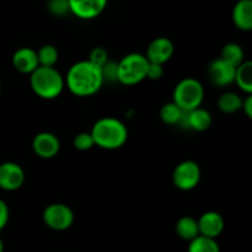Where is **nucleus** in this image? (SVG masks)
<instances>
[{"instance_id":"13","label":"nucleus","mask_w":252,"mask_h":252,"mask_svg":"<svg viewBox=\"0 0 252 252\" xmlns=\"http://www.w3.org/2000/svg\"><path fill=\"white\" fill-rule=\"evenodd\" d=\"M235 66L230 65L224 62L223 59L218 58L211 63L208 68L209 79L217 86H228L234 83L235 79Z\"/></svg>"},{"instance_id":"32","label":"nucleus","mask_w":252,"mask_h":252,"mask_svg":"<svg viewBox=\"0 0 252 252\" xmlns=\"http://www.w3.org/2000/svg\"><path fill=\"white\" fill-rule=\"evenodd\" d=\"M0 94H1V80H0Z\"/></svg>"},{"instance_id":"23","label":"nucleus","mask_w":252,"mask_h":252,"mask_svg":"<svg viewBox=\"0 0 252 252\" xmlns=\"http://www.w3.org/2000/svg\"><path fill=\"white\" fill-rule=\"evenodd\" d=\"M39 66H54L58 62L59 52L52 44H44L37 51Z\"/></svg>"},{"instance_id":"24","label":"nucleus","mask_w":252,"mask_h":252,"mask_svg":"<svg viewBox=\"0 0 252 252\" xmlns=\"http://www.w3.org/2000/svg\"><path fill=\"white\" fill-rule=\"evenodd\" d=\"M73 144L75 149L80 150V152H86V150H90L95 145V143H94L93 137H91V133L83 132L75 135Z\"/></svg>"},{"instance_id":"4","label":"nucleus","mask_w":252,"mask_h":252,"mask_svg":"<svg viewBox=\"0 0 252 252\" xmlns=\"http://www.w3.org/2000/svg\"><path fill=\"white\" fill-rule=\"evenodd\" d=\"M204 100V88L201 81L194 78L182 79L174 90L172 102L184 112H189L201 107Z\"/></svg>"},{"instance_id":"17","label":"nucleus","mask_w":252,"mask_h":252,"mask_svg":"<svg viewBox=\"0 0 252 252\" xmlns=\"http://www.w3.org/2000/svg\"><path fill=\"white\" fill-rule=\"evenodd\" d=\"M234 83L248 95L252 94V63L245 61L236 68Z\"/></svg>"},{"instance_id":"31","label":"nucleus","mask_w":252,"mask_h":252,"mask_svg":"<svg viewBox=\"0 0 252 252\" xmlns=\"http://www.w3.org/2000/svg\"><path fill=\"white\" fill-rule=\"evenodd\" d=\"M0 252H4V243H2L1 238H0Z\"/></svg>"},{"instance_id":"11","label":"nucleus","mask_w":252,"mask_h":252,"mask_svg":"<svg viewBox=\"0 0 252 252\" xmlns=\"http://www.w3.org/2000/svg\"><path fill=\"white\" fill-rule=\"evenodd\" d=\"M32 149L37 157L42 159H52L57 157L61 149V142L53 133L42 132L34 135L32 140Z\"/></svg>"},{"instance_id":"16","label":"nucleus","mask_w":252,"mask_h":252,"mask_svg":"<svg viewBox=\"0 0 252 252\" xmlns=\"http://www.w3.org/2000/svg\"><path fill=\"white\" fill-rule=\"evenodd\" d=\"M233 22L241 31H251L252 30V0H239L234 5Z\"/></svg>"},{"instance_id":"30","label":"nucleus","mask_w":252,"mask_h":252,"mask_svg":"<svg viewBox=\"0 0 252 252\" xmlns=\"http://www.w3.org/2000/svg\"><path fill=\"white\" fill-rule=\"evenodd\" d=\"M241 108H243L244 112H245V115L248 116L249 118L252 117V96L251 95H248V97H246L245 100H243V106H241Z\"/></svg>"},{"instance_id":"27","label":"nucleus","mask_w":252,"mask_h":252,"mask_svg":"<svg viewBox=\"0 0 252 252\" xmlns=\"http://www.w3.org/2000/svg\"><path fill=\"white\" fill-rule=\"evenodd\" d=\"M101 71H102L103 83L105 81H107V83H115V81H117V63H113V62L108 61L101 68Z\"/></svg>"},{"instance_id":"18","label":"nucleus","mask_w":252,"mask_h":252,"mask_svg":"<svg viewBox=\"0 0 252 252\" xmlns=\"http://www.w3.org/2000/svg\"><path fill=\"white\" fill-rule=\"evenodd\" d=\"M176 233L181 239L186 241H192L199 236V229L197 219L192 217H182L176 223Z\"/></svg>"},{"instance_id":"1","label":"nucleus","mask_w":252,"mask_h":252,"mask_svg":"<svg viewBox=\"0 0 252 252\" xmlns=\"http://www.w3.org/2000/svg\"><path fill=\"white\" fill-rule=\"evenodd\" d=\"M64 81L71 94L88 97L95 95L102 88V71L91 62L81 61L70 66Z\"/></svg>"},{"instance_id":"15","label":"nucleus","mask_w":252,"mask_h":252,"mask_svg":"<svg viewBox=\"0 0 252 252\" xmlns=\"http://www.w3.org/2000/svg\"><path fill=\"white\" fill-rule=\"evenodd\" d=\"M212 115L204 108L198 107L189 112H185L180 125L189 127L196 132H204L212 126Z\"/></svg>"},{"instance_id":"6","label":"nucleus","mask_w":252,"mask_h":252,"mask_svg":"<svg viewBox=\"0 0 252 252\" xmlns=\"http://www.w3.org/2000/svg\"><path fill=\"white\" fill-rule=\"evenodd\" d=\"M201 181V167L193 160H185L175 167L172 172V182L181 191H191L196 189Z\"/></svg>"},{"instance_id":"19","label":"nucleus","mask_w":252,"mask_h":252,"mask_svg":"<svg viewBox=\"0 0 252 252\" xmlns=\"http://www.w3.org/2000/svg\"><path fill=\"white\" fill-rule=\"evenodd\" d=\"M243 106V98L235 93L231 91H226V93L221 94L218 98V107L221 112L226 113V115H231V113H236L238 111L241 110Z\"/></svg>"},{"instance_id":"12","label":"nucleus","mask_w":252,"mask_h":252,"mask_svg":"<svg viewBox=\"0 0 252 252\" xmlns=\"http://www.w3.org/2000/svg\"><path fill=\"white\" fill-rule=\"evenodd\" d=\"M197 223H198L199 235L211 239L218 238L225 228L223 216L217 212H207V213L202 214Z\"/></svg>"},{"instance_id":"3","label":"nucleus","mask_w":252,"mask_h":252,"mask_svg":"<svg viewBox=\"0 0 252 252\" xmlns=\"http://www.w3.org/2000/svg\"><path fill=\"white\" fill-rule=\"evenodd\" d=\"M30 84L33 93L44 100L57 98L65 86L63 75L54 66H38L31 74Z\"/></svg>"},{"instance_id":"8","label":"nucleus","mask_w":252,"mask_h":252,"mask_svg":"<svg viewBox=\"0 0 252 252\" xmlns=\"http://www.w3.org/2000/svg\"><path fill=\"white\" fill-rule=\"evenodd\" d=\"M25 171L19 164L5 161L0 164V189L4 191H16L24 185Z\"/></svg>"},{"instance_id":"9","label":"nucleus","mask_w":252,"mask_h":252,"mask_svg":"<svg viewBox=\"0 0 252 252\" xmlns=\"http://www.w3.org/2000/svg\"><path fill=\"white\" fill-rule=\"evenodd\" d=\"M174 52L175 44L171 39L166 38V37H158V38L153 39L148 46L145 58L148 59L149 63L164 65L166 62L172 58Z\"/></svg>"},{"instance_id":"29","label":"nucleus","mask_w":252,"mask_h":252,"mask_svg":"<svg viewBox=\"0 0 252 252\" xmlns=\"http://www.w3.org/2000/svg\"><path fill=\"white\" fill-rule=\"evenodd\" d=\"M9 217H10V211L6 202L0 199V231L6 226L7 221H9Z\"/></svg>"},{"instance_id":"28","label":"nucleus","mask_w":252,"mask_h":252,"mask_svg":"<svg viewBox=\"0 0 252 252\" xmlns=\"http://www.w3.org/2000/svg\"><path fill=\"white\" fill-rule=\"evenodd\" d=\"M164 74V66L159 65V64L149 63L147 71V78L150 80H159Z\"/></svg>"},{"instance_id":"7","label":"nucleus","mask_w":252,"mask_h":252,"mask_svg":"<svg viewBox=\"0 0 252 252\" xmlns=\"http://www.w3.org/2000/svg\"><path fill=\"white\" fill-rule=\"evenodd\" d=\"M74 212L70 207L63 203H52L44 209L43 221L49 229L56 231H64L74 223Z\"/></svg>"},{"instance_id":"5","label":"nucleus","mask_w":252,"mask_h":252,"mask_svg":"<svg viewBox=\"0 0 252 252\" xmlns=\"http://www.w3.org/2000/svg\"><path fill=\"white\" fill-rule=\"evenodd\" d=\"M149 62L140 53H130L117 63V81L127 86L137 85L147 79Z\"/></svg>"},{"instance_id":"25","label":"nucleus","mask_w":252,"mask_h":252,"mask_svg":"<svg viewBox=\"0 0 252 252\" xmlns=\"http://www.w3.org/2000/svg\"><path fill=\"white\" fill-rule=\"evenodd\" d=\"M48 9L54 16H65L70 14L68 0H49Z\"/></svg>"},{"instance_id":"20","label":"nucleus","mask_w":252,"mask_h":252,"mask_svg":"<svg viewBox=\"0 0 252 252\" xmlns=\"http://www.w3.org/2000/svg\"><path fill=\"white\" fill-rule=\"evenodd\" d=\"M245 53L240 44L238 43H228L223 47L220 54V59L229 63L230 65L238 68L241 63L245 62Z\"/></svg>"},{"instance_id":"26","label":"nucleus","mask_w":252,"mask_h":252,"mask_svg":"<svg viewBox=\"0 0 252 252\" xmlns=\"http://www.w3.org/2000/svg\"><path fill=\"white\" fill-rule=\"evenodd\" d=\"M89 62H91L93 64H95L98 68H102L106 63L108 62V53L105 48L102 47H96L93 48V51L90 52V56H89Z\"/></svg>"},{"instance_id":"21","label":"nucleus","mask_w":252,"mask_h":252,"mask_svg":"<svg viewBox=\"0 0 252 252\" xmlns=\"http://www.w3.org/2000/svg\"><path fill=\"white\" fill-rule=\"evenodd\" d=\"M187 252H220V248H219L216 239L199 235L192 241H189Z\"/></svg>"},{"instance_id":"2","label":"nucleus","mask_w":252,"mask_h":252,"mask_svg":"<svg viewBox=\"0 0 252 252\" xmlns=\"http://www.w3.org/2000/svg\"><path fill=\"white\" fill-rule=\"evenodd\" d=\"M90 133L95 145L106 150L120 149L128 139L127 127L115 117H103L96 121Z\"/></svg>"},{"instance_id":"10","label":"nucleus","mask_w":252,"mask_h":252,"mask_svg":"<svg viewBox=\"0 0 252 252\" xmlns=\"http://www.w3.org/2000/svg\"><path fill=\"white\" fill-rule=\"evenodd\" d=\"M70 14L81 20H93L105 11L108 0H68Z\"/></svg>"},{"instance_id":"14","label":"nucleus","mask_w":252,"mask_h":252,"mask_svg":"<svg viewBox=\"0 0 252 252\" xmlns=\"http://www.w3.org/2000/svg\"><path fill=\"white\" fill-rule=\"evenodd\" d=\"M12 65L20 73L31 75L39 66L37 52L30 47L19 48L12 56Z\"/></svg>"},{"instance_id":"22","label":"nucleus","mask_w":252,"mask_h":252,"mask_svg":"<svg viewBox=\"0 0 252 252\" xmlns=\"http://www.w3.org/2000/svg\"><path fill=\"white\" fill-rule=\"evenodd\" d=\"M184 115V111L180 110L174 102L165 103L161 107V110H160V118H161L162 122H165L166 125H180Z\"/></svg>"}]
</instances>
